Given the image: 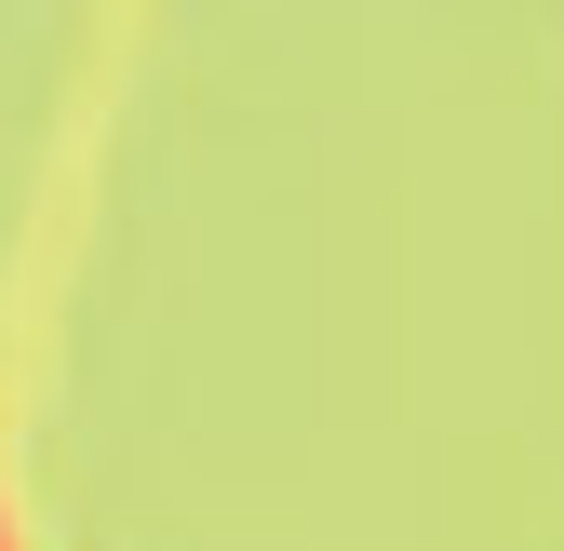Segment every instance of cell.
I'll return each mask as SVG.
<instances>
[]
</instances>
